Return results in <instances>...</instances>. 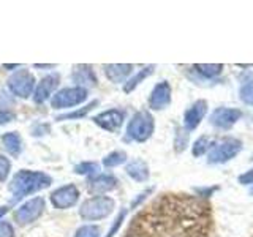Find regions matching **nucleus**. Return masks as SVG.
<instances>
[{"mask_svg": "<svg viewBox=\"0 0 253 237\" xmlns=\"http://www.w3.org/2000/svg\"><path fill=\"white\" fill-rule=\"evenodd\" d=\"M0 237H14V229L8 221H0Z\"/></svg>", "mask_w": 253, "mask_h": 237, "instance_id": "30", "label": "nucleus"}, {"mask_svg": "<svg viewBox=\"0 0 253 237\" xmlns=\"http://www.w3.org/2000/svg\"><path fill=\"white\" fill-rule=\"evenodd\" d=\"M114 209V199L108 196H95L83 202L79 207V215L84 220H101L106 218Z\"/></svg>", "mask_w": 253, "mask_h": 237, "instance_id": "3", "label": "nucleus"}, {"mask_svg": "<svg viewBox=\"0 0 253 237\" xmlns=\"http://www.w3.org/2000/svg\"><path fill=\"white\" fill-rule=\"evenodd\" d=\"M187 142H188V133L184 130H177L176 133V150L180 152L187 147Z\"/></svg>", "mask_w": 253, "mask_h": 237, "instance_id": "28", "label": "nucleus"}, {"mask_svg": "<svg viewBox=\"0 0 253 237\" xmlns=\"http://www.w3.org/2000/svg\"><path fill=\"white\" fill-rule=\"evenodd\" d=\"M242 117V113L239 109H233V108H217L213 113L211 114V123L213 126L221 130H228L239 120Z\"/></svg>", "mask_w": 253, "mask_h": 237, "instance_id": "9", "label": "nucleus"}, {"mask_svg": "<svg viewBox=\"0 0 253 237\" xmlns=\"http://www.w3.org/2000/svg\"><path fill=\"white\" fill-rule=\"evenodd\" d=\"M211 139L208 138V136H201L200 139H198L195 144H193V149H192V152H193V155L195 157H201V155H204L208 150H211Z\"/></svg>", "mask_w": 253, "mask_h": 237, "instance_id": "23", "label": "nucleus"}, {"mask_svg": "<svg viewBox=\"0 0 253 237\" xmlns=\"http://www.w3.org/2000/svg\"><path fill=\"white\" fill-rule=\"evenodd\" d=\"M59 81H60V78H59L57 73L44 76L42 81L38 82V85L35 87L34 101L40 105V103H44L46 100H49L52 97V92L57 89Z\"/></svg>", "mask_w": 253, "mask_h": 237, "instance_id": "12", "label": "nucleus"}, {"mask_svg": "<svg viewBox=\"0 0 253 237\" xmlns=\"http://www.w3.org/2000/svg\"><path fill=\"white\" fill-rule=\"evenodd\" d=\"M155 128L154 117L149 111H138L126 126V136L136 142H144L152 136Z\"/></svg>", "mask_w": 253, "mask_h": 237, "instance_id": "2", "label": "nucleus"}, {"mask_svg": "<svg viewBox=\"0 0 253 237\" xmlns=\"http://www.w3.org/2000/svg\"><path fill=\"white\" fill-rule=\"evenodd\" d=\"M2 141H3L5 150L10 155L18 157L22 152V141L18 133H6V134H3Z\"/></svg>", "mask_w": 253, "mask_h": 237, "instance_id": "17", "label": "nucleus"}, {"mask_svg": "<svg viewBox=\"0 0 253 237\" xmlns=\"http://www.w3.org/2000/svg\"><path fill=\"white\" fill-rule=\"evenodd\" d=\"M239 97L245 105H253V81L244 84L239 90Z\"/></svg>", "mask_w": 253, "mask_h": 237, "instance_id": "24", "label": "nucleus"}, {"mask_svg": "<svg viewBox=\"0 0 253 237\" xmlns=\"http://www.w3.org/2000/svg\"><path fill=\"white\" fill-rule=\"evenodd\" d=\"M10 169H11V163L8 158H5L3 155H0V182L6 180L8 174H10Z\"/></svg>", "mask_w": 253, "mask_h": 237, "instance_id": "27", "label": "nucleus"}, {"mask_svg": "<svg viewBox=\"0 0 253 237\" xmlns=\"http://www.w3.org/2000/svg\"><path fill=\"white\" fill-rule=\"evenodd\" d=\"M252 193H253V192H252Z\"/></svg>", "mask_w": 253, "mask_h": 237, "instance_id": "38", "label": "nucleus"}, {"mask_svg": "<svg viewBox=\"0 0 253 237\" xmlns=\"http://www.w3.org/2000/svg\"><path fill=\"white\" fill-rule=\"evenodd\" d=\"M125 161H126V154L122 152V150H114V152H111L109 155L103 158V164L106 168H116V166H121Z\"/></svg>", "mask_w": 253, "mask_h": 237, "instance_id": "20", "label": "nucleus"}, {"mask_svg": "<svg viewBox=\"0 0 253 237\" xmlns=\"http://www.w3.org/2000/svg\"><path fill=\"white\" fill-rule=\"evenodd\" d=\"M73 81L76 84H85V85H95V82H97V79H95V75L90 67H79L75 70L73 73Z\"/></svg>", "mask_w": 253, "mask_h": 237, "instance_id": "19", "label": "nucleus"}, {"mask_svg": "<svg viewBox=\"0 0 253 237\" xmlns=\"http://www.w3.org/2000/svg\"><path fill=\"white\" fill-rule=\"evenodd\" d=\"M206 113H208V101L198 100L184 113V126L187 130H195L201 123Z\"/></svg>", "mask_w": 253, "mask_h": 237, "instance_id": "13", "label": "nucleus"}, {"mask_svg": "<svg viewBox=\"0 0 253 237\" xmlns=\"http://www.w3.org/2000/svg\"><path fill=\"white\" fill-rule=\"evenodd\" d=\"M195 70L198 71L200 75H203L204 78H215L221 73L223 70V65L220 63H212V65H204V63H200V65H195Z\"/></svg>", "mask_w": 253, "mask_h": 237, "instance_id": "21", "label": "nucleus"}, {"mask_svg": "<svg viewBox=\"0 0 253 237\" xmlns=\"http://www.w3.org/2000/svg\"><path fill=\"white\" fill-rule=\"evenodd\" d=\"M37 68H52V65H35Z\"/></svg>", "mask_w": 253, "mask_h": 237, "instance_id": "37", "label": "nucleus"}, {"mask_svg": "<svg viewBox=\"0 0 253 237\" xmlns=\"http://www.w3.org/2000/svg\"><path fill=\"white\" fill-rule=\"evenodd\" d=\"M126 174L136 182H146L149 179V166L142 160H133L126 164Z\"/></svg>", "mask_w": 253, "mask_h": 237, "instance_id": "16", "label": "nucleus"}, {"mask_svg": "<svg viewBox=\"0 0 253 237\" xmlns=\"http://www.w3.org/2000/svg\"><path fill=\"white\" fill-rule=\"evenodd\" d=\"M133 67L126 65V63H113V65L105 67L106 78L113 82H124L126 78L130 76Z\"/></svg>", "mask_w": 253, "mask_h": 237, "instance_id": "15", "label": "nucleus"}, {"mask_svg": "<svg viewBox=\"0 0 253 237\" xmlns=\"http://www.w3.org/2000/svg\"><path fill=\"white\" fill-rule=\"evenodd\" d=\"M5 105H11V98L3 92V93H0V108L3 106V109H5Z\"/></svg>", "mask_w": 253, "mask_h": 237, "instance_id": "34", "label": "nucleus"}, {"mask_svg": "<svg viewBox=\"0 0 253 237\" xmlns=\"http://www.w3.org/2000/svg\"><path fill=\"white\" fill-rule=\"evenodd\" d=\"M6 212H8V209H6V207H0V220H2V217L5 215Z\"/></svg>", "mask_w": 253, "mask_h": 237, "instance_id": "36", "label": "nucleus"}, {"mask_svg": "<svg viewBox=\"0 0 253 237\" xmlns=\"http://www.w3.org/2000/svg\"><path fill=\"white\" fill-rule=\"evenodd\" d=\"M75 237H100V229L93 225H85L78 229Z\"/></svg>", "mask_w": 253, "mask_h": 237, "instance_id": "26", "label": "nucleus"}, {"mask_svg": "<svg viewBox=\"0 0 253 237\" xmlns=\"http://www.w3.org/2000/svg\"><path fill=\"white\" fill-rule=\"evenodd\" d=\"M87 98V90L83 85L68 87V89H62L54 95L51 100V106L54 109H67L81 105Z\"/></svg>", "mask_w": 253, "mask_h": 237, "instance_id": "5", "label": "nucleus"}, {"mask_svg": "<svg viewBox=\"0 0 253 237\" xmlns=\"http://www.w3.org/2000/svg\"><path fill=\"white\" fill-rule=\"evenodd\" d=\"M150 192H152V190H147V192H144V193H141V195H139V198H138V199L131 202V207H136V205H138V204H139V202H141L142 199H144V198H146V196H147V195H149Z\"/></svg>", "mask_w": 253, "mask_h": 237, "instance_id": "35", "label": "nucleus"}, {"mask_svg": "<svg viewBox=\"0 0 253 237\" xmlns=\"http://www.w3.org/2000/svg\"><path fill=\"white\" fill-rule=\"evenodd\" d=\"M171 93H172V90H171L169 82H166V81L158 82L154 87V90H152V93H150V97H149L150 109L160 111V109H165L166 106H169Z\"/></svg>", "mask_w": 253, "mask_h": 237, "instance_id": "10", "label": "nucleus"}, {"mask_svg": "<svg viewBox=\"0 0 253 237\" xmlns=\"http://www.w3.org/2000/svg\"><path fill=\"white\" fill-rule=\"evenodd\" d=\"M125 114L119 109H109L105 113L98 114L97 117H93V122L98 126H101L106 131H117L124 123Z\"/></svg>", "mask_w": 253, "mask_h": 237, "instance_id": "11", "label": "nucleus"}, {"mask_svg": "<svg viewBox=\"0 0 253 237\" xmlns=\"http://www.w3.org/2000/svg\"><path fill=\"white\" fill-rule=\"evenodd\" d=\"M43 210H44V199L37 196L34 199H29L27 202H24L21 207L14 212V220L18 225L26 226L29 223H34L35 220L42 217Z\"/></svg>", "mask_w": 253, "mask_h": 237, "instance_id": "7", "label": "nucleus"}, {"mask_svg": "<svg viewBox=\"0 0 253 237\" xmlns=\"http://www.w3.org/2000/svg\"><path fill=\"white\" fill-rule=\"evenodd\" d=\"M98 171V164L97 163H92V161H84V163H79L78 166H75V172L76 174H95Z\"/></svg>", "mask_w": 253, "mask_h": 237, "instance_id": "25", "label": "nucleus"}, {"mask_svg": "<svg viewBox=\"0 0 253 237\" xmlns=\"http://www.w3.org/2000/svg\"><path fill=\"white\" fill-rule=\"evenodd\" d=\"M117 187V179L113 174H98L89 180V190L92 193H108Z\"/></svg>", "mask_w": 253, "mask_h": 237, "instance_id": "14", "label": "nucleus"}, {"mask_svg": "<svg viewBox=\"0 0 253 237\" xmlns=\"http://www.w3.org/2000/svg\"><path fill=\"white\" fill-rule=\"evenodd\" d=\"M239 182L242 185H249V184H253V169L247 171L242 176H239Z\"/></svg>", "mask_w": 253, "mask_h": 237, "instance_id": "31", "label": "nucleus"}, {"mask_svg": "<svg viewBox=\"0 0 253 237\" xmlns=\"http://www.w3.org/2000/svg\"><path fill=\"white\" fill-rule=\"evenodd\" d=\"M98 105V101L95 100L92 103H89L87 106H84L83 109H76L73 113H68V114H63V116H59L57 120H70V118H81V117H85L87 114L90 113V111Z\"/></svg>", "mask_w": 253, "mask_h": 237, "instance_id": "22", "label": "nucleus"}, {"mask_svg": "<svg viewBox=\"0 0 253 237\" xmlns=\"http://www.w3.org/2000/svg\"><path fill=\"white\" fill-rule=\"evenodd\" d=\"M51 177L44 172H38V171H27L22 169L19 172H16V176L13 177L10 190L13 193L11 202H18L21 201L24 196L34 195L40 190H44L51 185Z\"/></svg>", "mask_w": 253, "mask_h": 237, "instance_id": "1", "label": "nucleus"}, {"mask_svg": "<svg viewBox=\"0 0 253 237\" xmlns=\"http://www.w3.org/2000/svg\"><path fill=\"white\" fill-rule=\"evenodd\" d=\"M43 130L44 131H49V126H47V125H37L32 133H34V136H42V134H44Z\"/></svg>", "mask_w": 253, "mask_h": 237, "instance_id": "33", "label": "nucleus"}, {"mask_svg": "<svg viewBox=\"0 0 253 237\" xmlns=\"http://www.w3.org/2000/svg\"><path fill=\"white\" fill-rule=\"evenodd\" d=\"M154 65H149V67H146V68H142V70H139L136 75H134L131 79H128V81L125 82V85H124V90L126 92V93H130V92H133L136 87L144 81L146 78H149L150 75L154 73Z\"/></svg>", "mask_w": 253, "mask_h": 237, "instance_id": "18", "label": "nucleus"}, {"mask_svg": "<svg viewBox=\"0 0 253 237\" xmlns=\"http://www.w3.org/2000/svg\"><path fill=\"white\" fill-rule=\"evenodd\" d=\"M11 120H14V114L8 113V111H2V113H0V125L10 123Z\"/></svg>", "mask_w": 253, "mask_h": 237, "instance_id": "32", "label": "nucleus"}, {"mask_svg": "<svg viewBox=\"0 0 253 237\" xmlns=\"http://www.w3.org/2000/svg\"><path fill=\"white\" fill-rule=\"evenodd\" d=\"M8 89L14 97L29 98L32 92H35V78L29 70H19L8 79Z\"/></svg>", "mask_w": 253, "mask_h": 237, "instance_id": "6", "label": "nucleus"}, {"mask_svg": "<svg viewBox=\"0 0 253 237\" xmlns=\"http://www.w3.org/2000/svg\"><path fill=\"white\" fill-rule=\"evenodd\" d=\"M125 215H126V210L124 209V210H121V213L117 215V218L114 220V223H113V226H111V229L108 231V234H106V237H114V234L119 231V228L122 226V221L125 220Z\"/></svg>", "mask_w": 253, "mask_h": 237, "instance_id": "29", "label": "nucleus"}, {"mask_svg": "<svg viewBox=\"0 0 253 237\" xmlns=\"http://www.w3.org/2000/svg\"><path fill=\"white\" fill-rule=\"evenodd\" d=\"M78 199H79V190L73 184L60 187V188L55 190V192L51 193L52 205L55 209H60V210L73 207V205L78 202Z\"/></svg>", "mask_w": 253, "mask_h": 237, "instance_id": "8", "label": "nucleus"}, {"mask_svg": "<svg viewBox=\"0 0 253 237\" xmlns=\"http://www.w3.org/2000/svg\"><path fill=\"white\" fill-rule=\"evenodd\" d=\"M241 150H242V142L239 139L225 138L220 142H217V144H213V147H211L209 155H208V161L212 164L226 163L231 160V158H234Z\"/></svg>", "mask_w": 253, "mask_h": 237, "instance_id": "4", "label": "nucleus"}]
</instances>
